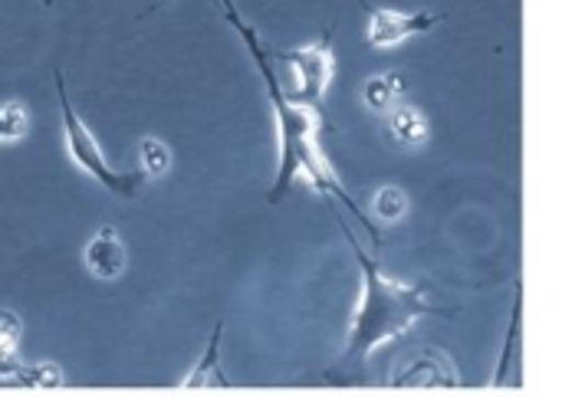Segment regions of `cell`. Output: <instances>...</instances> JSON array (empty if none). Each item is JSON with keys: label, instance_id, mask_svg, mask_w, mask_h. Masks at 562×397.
<instances>
[{"label": "cell", "instance_id": "cell-1", "mask_svg": "<svg viewBox=\"0 0 562 397\" xmlns=\"http://www.w3.org/2000/svg\"><path fill=\"white\" fill-rule=\"evenodd\" d=\"M221 3H224L227 23L240 33V39H244V46H247V53H250V59H254V66H257V72H260V79H263V89H267V99H270V109H273V118H277L280 165H277L273 188L267 191V201H270V204H280V201L293 191V184L303 178V181H310L323 197H333V201H339L342 207H349L352 217L369 230L372 243L379 247V243H382V234L369 224V217H366V211L356 204V197H349V191L342 188V181L336 178L329 158H326L323 148H319V138H316V135H319V125H323V122H319V109H316V105H303V102H296L293 95L283 92L280 76H277V69H273V56H270V49L263 46L260 33L240 16V10L234 7V0H221Z\"/></svg>", "mask_w": 562, "mask_h": 397}, {"label": "cell", "instance_id": "cell-2", "mask_svg": "<svg viewBox=\"0 0 562 397\" xmlns=\"http://www.w3.org/2000/svg\"><path fill=\"white\" fill-rule=\"evenodd\" d=\"M339 227H342V237L349 240L352 257L359 260V270H362V296H359V306H356V316H352V329H349V342H346V352H342V365L356 368L375 349H382L385 342L405 336L422 316L441 313V309L428 303L425 286H412V283L392 280L379 266V260H372L359 247V240L352 237V230H349V224L342 217H339Z\"/></svg>", "mask_w": 562, "mask_h": 397}, {"label": "cell", "instance_id": "cell-13", "mask_svg": "<svg viewBox=\"0 0 562 397\" xmlns=\"http://www.w3.org/2000/svg\"><path fill=\"white\" fill-rule=\"evenodd\" d=\"M520 319H524V286L517 283V290H514V319H510L507 345H504V355H501V365H497V375H494V382H497V385H507V368H510V345H514V342H517V336H520Z\"/></svg>", "mask_w": 562, "mask_h": 397}, {"label": "cell", "instance_id": "cell-3", "mask_svg": "<svg viewBox=\"0 0 562 397\" xmlns=\"http://www.w3.org/2000/svg\"><path fill=\"white\" fill-rule=\"evenodd\" d=\"M56 79V92H59V109H63V138H66V151L72 158V165L79 171H86L92 181H99L112 197H122V201H132L142 184L148 181L145 171H115L105 155H102V145L95 141V135L82 125V118L76 115L72 102H69V92H66V82H63V72L56 69L53 72Z\"/></svg>", "mask_w": 562, "mask_h": 397}, {"label": "cell", "instance_id": "cell-15", "mask_svg": "<svg viewBox=\"0 0 562 397\" xmlns=\"http://www.w3.org/2000/svg\"><path fill=\"white\" fill-rule=\"evenodd\" d=\"M26 135V109L20 102L0 105V141H13Z\"/></svg>", "mask_w": 562, "mask_h": 397}, {"label": "cell", "instance_id": "cell-8", "mask_svg": "<svg viewBox=\"0 0 562 397\" xmlns=\"http://www.w3.org/2000/svg\"><path fill=\"white\" fill-rule=\"evenodd\" d=\"M389 128H392L395 141H402V145H422L431 135V125H428L425 112L418 105H405V102H398L389 112Z\"/></svg>", "mask_w": 562, "mask_h": 397}, {"label": "cell", "instance_id": "cell-5", "mask_svg": "<svg viewBox=\"0 0 562 397\" xmlns=\"http://www.w3.org/2000/svg\"><path fill=\"white\" fill-rule=\"evenodd\" d=\"M445 13H428V10H385V7H369V26H366V43L372 49H392L405 39H415L438 26Z\"/></svg>", "mask_w": 562, "mask_h": 397}, {"label": "cell", "instance_id": "cell-4", "mask_svg": "<svg viewBox=\"0 0 562 397\" xmlns=\"http://www.w3.org/2000/svg\"><path fill=\"white\" fill-rule=\"evenodd\" d=\"M273 59L293 66L296 72V102L303 105H316L323 102L329 82H333V72H336V53H333V30H326L316 43L310 46H300V49H277L270 53Z\"/></svg>", "mask_w": 562, "mask_h": 397}, {"label": "cell", "instance_id": "cell-9", "mask_svg": "<svg viewBox=\"0 0 562 397\" xmlns=\"http://www.w3.org/2000/svg\"><path fill=\"white\" fill-rule=\"evenodd\" d=\"M408 79L402 72H379L366 82L362 95H366V105L372 112H392L398 102H402V92H405Z\"/></svg>", "mask_w": 562, "mask_h": 397}, {"label": "cell", "instance_id": "cell-6", "mask_svg": "<svg viewBox=\"0 0 562 397\" xmlns=\"http://www.w3.org/2000/svg\"><path fill=\"white\" fill-rule=\"evenodd\" d=\"M125 263H128V253H125V243L115 234V227H105V230H99L89 240V247H86V266H89L92 276L115 280V276H122Z\"/></svg>", "mask_w": 562, "mask_h": 397}, {"label": "cell", "instance_id": "cell-10", "mask_svg": "<svg viewBox=\"0 0 562 397\" xmlns=\"http://www.w3.org/2000/svg\"><path fill=\"white\" fill-rule=\"evenodd\" d=\"M20 322L10 313H0V378H13L20 372L16 345H20Z\"/></svg>", "mask_w": 562, "mask_h": 397}, {"label": "cell", "instance_id": "cell-7", "mask_svg": "<svg viewBox=\"0 0 562 397\" xmlns=\"http://www.w3.org/2000/svg\"><path fill=\"white\" fill-rule=\"evenodd\" d=\"M221 336H224V322L214 326L211 342L201 355V362L194 365V372L184 378V392H207V388H227V378L221 372Z\"/></svg>", "mask_w": 562, "mask_h": 397}, {"label": "cell", "instance_id": "cell-12", "mask_svg": "<svg viewBox=\"0 0 562 397\" xmlns=\"http://www.w3.org/2000/svg\"><path fill=\"white\" fill-rule=\"evenodd\" d=\"M168 168H171V151H168V145L158 141V138H145V141H142V171H145L148 178H161Z\"/></svg>", "mask_w": 562, "mask_h": 397}, {"label": "cell", "instance_id": "cell-11", "mask_svg": "<svg viewBox=\"0 0 562 397\" xmlns=\"http://www.w3.org/2000/svg\"><path fill=\"white\" fill-rule=\"evenodd\" d=\"M405 211H408V194H405L402 188L385 184V188L375 191V214H379V220L398 224V220L405 217Z\"/></svg>", "mask_w": 562, "mask_h": 397}, {"label": "cell", "instance_id": "cell-14", "mask_svg": "<svg viewBox=\"0 0 562 397\" xmlns=\"http://www.w3.org/2000/svg\"><path fill=\"white\" fill-rule=\"evenodd\" d=\"M13 382H20V385H30V388H59L63 385V375H59V368H53V365H20V372L13 375Z\"/></svg>", "mask_w": 562, "mask_h": 397}]
</instances>
